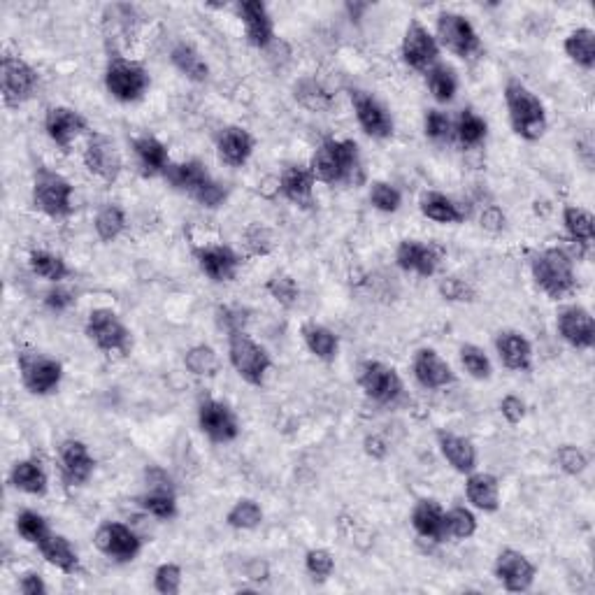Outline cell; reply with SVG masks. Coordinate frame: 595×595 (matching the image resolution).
Listing matches in <instances>:
<instances>
[{"label": "cell", "mask_w": 595, "mask_h": 595, "mask_svg": "<svg viewBox=\"0 0 595 595\" xmlns=\"http://www.w3.org/2000/svg\"><path fill=\"white\" fill-rule=\"evenodd\" d=\"M314 179L328 186L358 184L363 179L361 149L356 140L328 138L319 145L310 161Z\"/></svg>", "instance_id": "obj_1"}, {"label": "cell", "mask_w": 595, "mask_h": 595, "mask_svg": "<svg viewBox=\"0 0 595 595\" xmlns=\"http://www.w3.org/2000/svg\"><path fill=\"white\" fill-rule=\"evenodd\" d=\"M530 275L549 300H563L577 291L575 258L563 247H549L530 258Z\"/></svg>", "instance_id": "obj_2"}, {"label": "cell", "mask_w": 595, "mask_h": 595, "mask_svg": "<svg viewBox=\"0 0 595 595\" xmlns=\"http://www.w3.org/2000/svg\"><path fill=\"white\" fill-rule=\"evenodd\" d=\"M505 105L514 135H519L526 142H537L544 138L549 126L547 107H544L533 89H528L521 80H507Z\"/></svg>", "instance_id": "obj_3"}, {"label": "cell", "mask_w": 595, "mask_h": 595, "mask_svg": "<svg viewBox=\"0 0 595 595\" xmlns=\"http://www.w3.org/2000/svg\"><path fill=\"white\" fill-rule=\"evenodd\" d=\"M228 363L235 375L254 389H263L268 372L272 370V356L268 349L245 331L228 335Z\"/></svg>", "instance_id": "obj_4"}, {"label": "cell", "mask_w": 595, "mask_h": 595, "mask_svg": "<svg viewBox=\"0 0 595 595\" xmlns=\"http://www.w3.org/2000/svg\"><path fill=\"white\" fill-rule=\"evenodd\" d=\"M73 184L61 172L40 168L33 177V207L49 219H68L73 214Z\"/></svg>", "instance_id": "obj_5"}, {"label": "cell", "mask_w": 595, "mask_h": 595, "mask_svg": "<svg viewBox=\"0 0 595 595\" xmlns=\"http://www.w3.org/2000/svg\"><path fill=\"white\" fill-rule=\"evenodd\" d=\"M149 86H152V77H149L142 63L121 59V56H114V59L107 61L105 89L117 103H138V100L147 96Z\"/></svg>", "instance_id": "obj_6"}, {"label": "cell", "mask_w": 595, "mask_h": 595, "mask_svg": "<svg viewBox=\"0 0 595 595\" xmlns=\"http://www.w3.org/2000/svg\"><path fill=\"white\" fill-rule=\"evenodd\" d=\"M84 333L89 342L103 354H121L126 356L133 347V335L128 331V326L121 321V317L110 307H98L91 310L89 319H86Z\"/></svg>", "instance_id": "obj_7"}, {"label": "cell", "mask_w": 595, "mask_h": 595, "mask_svg": "<svg viewBox=\"0 0 595 595\" xmlns=\"http://www.w3.org/2000/svg\"><path fill=\"white\" fill-rule=\"evenodd\" d=\"M17 368L24 389L31 396L45 398L59 391L63 382V365L56 358L42 354V351H19Z\"/></svg>", "instance_id": "obj_8"}, {"label": "cell", "mask_w": 595, "mask_h": 595, "mask_svg": "<svg viewBox=\"0 0 595 595\" xmlns=\"http://www.w3.org/2000/svg\"><path fill=\"white\" fill-rule=\"evenodd\" d=\"M437 45L447 49L458 59H472L482 49L477 28L461 12L442 10L437 14Z\"/></svg>", "instance_id": "obj_9"}, {"label": "cell", "mask_w": 595, "mask_h": 595, "mask_svg": "<svg viewBox=\"0 0 595 595\" xmlns=\"http://www.w3.org/2000/svg\"><path fill=\"white\" fill-rule=\"evenodd\" d=\"M40 86V75L31 63L21 56L5 54L0 61V91L7 107H21L33 98Z\"/></svg>", "instance_id": "obj_10"}, {"label": "cell", "mask_w": 595, "mask_h": 595, "mask_svg": "<svg viewBox=\"0 0 595 595\" xmlns=\"http://www.w3.org/2000/svg\"><path fill=\"white\" fill-rule=\"evenodd\" d=\"M358 386L363 396L377 405H396L403 396V377L393 365L382 361H365L358 370Z\"/></svg>", "instance_id": "obj_11"}, {"label": "cell", "mask_w": 595, "mask_h": 595, "mask_svg": "<svg viewBox=\"0 0 595 595\" xmlns=\"http://www.w3.org/2000/svg\"><path fill=\"white\" fill-rule=\"evenodd\" d=\"M93 544L112 563H133L142 551V540L131 526L121 521H105L96 528Z\"/></svg>", "instance_id": "obj_12"}, {"label": "cell", "mask_w": 595, "mask_h": 595, "mask_svg": "<svg viewBox=\"0 0 595 595\" xmlns=\"http://www.w3.org/2000/svg\"><path fill=\"white\" fill-rule=\"evenodd\" d=\"M198 428L214 444H231L240 437V419L224 400L205 398L198 405Z\"/></svg>", "instance_id": "obj_13"}, {"label": "cell", "mask_w": 595, "mask_h": 595, "mask_svg": "<svg viewBox=\"0 0 595 595\" xmlns=\"http://www.w3.org/2000/svg\"><path fill=\"white\" fill-rule=\"evenodd\" d=\"M400 56H403L405 66L419 73H426L440 63V45L437 38L419 19H412L405 28L403 42H400Z\"/></svg>", "instance_id": "obj_14"}, {"label": "cell", "mask_w": 595, "mask_h": 595, "mask_svg": "<svg viewBox=\"0 0 595 595\" xmlns=\"http://www.w3.org/2000/svg\"><path fill=\"white\" fill-rule=\"evenodd\" d=\"M84 166L93 177L103 179L105 184L117 182L121 170H124V159H121L117 142L105 133H91L84 149Z\"/></svg>", "instance_id": "obj_15"}, {"label": "cell", "mask_w": 595, "mask_h": 595, "mask_svg": "<svg viewBox=\"0 0 595 595\" xmlns=\"http://www.w3.org/2000/svg\"><path fill=\"white\" fill-rule=\"evenodd\" d=\"M351 107H354L356 121L361 126L365 135H370L372 140H389L393 131H396V124H393V117L382 100H377L368 91H351Z\"/></svg>", "instance_id": "obj_16"}, {"label": "cell", "mask_w": 595, "mask_h": 595, "mask_svg": "<svg viewBox=\"0 0 595 595\" xmlns=\"http://www.w3.org/2000/svg\"><path fill=\"white\" fill-rule=\"evenodd\" d=\"M493 575L503 586L505 591L510 593H526L533 589L537 568L530 558L519 549H503L496 556V563H493Z\"/></svg>", "instance_id": "obj_17"}, {"label": "cell", "mask_w": 595, "mask_h": 595, "mask_svg": "<svg viewBox=\"0 0 595 595\" xmlns=\"http://www.w3.org/2000/svg\"><path fill=\"white\" fill-rule=\"evenodd\" d=\"M412 375L426 391H440L456 384V372L447 358L433 347H421L412 358Z\"/></svg>", "instance_id": "obj_18"}, {"label": "cell", "mask_w": 595, "mask_h": 595, "mask_svg": "<svg viewBox=\"0 0 595 595\" xmlns=\"http://www.w3.org/2000/svg\"><path fill=\"white\" fill-rule=\"evenodd\" d=\"M59 470L66 486L80 489L89 484V479L96 472V458H93L89 444L82 440H66L59 447Z\"/></svg>", "instance_id": "obj_19"}, {"label": "cell", "mask_w": 595, "mask_h": 595, "mask_svg": "<svg viewBox=\"0 0 595 595\" xmlns=\"http://www.w3.org/2000/svg\"><path fill=\"white\" fill-rule=\"evenodd\" d=\"M149 489L138 498L142 510L159 521H170L177 516V493L172 489L170 477L161 468L147 470Z\"/></svg>", "instance_id": "obj_20"}, {"label": "cell", "mask_w": 595, "mask_h": 595, "mask_svg": "<svg viewBox=\"0 0 595 595\" xmlns=\"http://www.w3.org/2000/svg\"><path fill=\"white\" fill-rule=\"evenodd\" d=\"M238 17L245 26V38L249 47L268 49L275 42V19L263 0H242L238 3Z\"/></svg>", "instance_id": "obj_21"}, {"label": "cell", "mask_w": 595, "mask_h": 595, "mask_svg": "<svg viewBox=\"0 0 595 595\" xmlns=\"http://www.w3.org/2000/svg\"><path fill=\"white\" fill-rule=\"evenodd\" d=\"M558 335L565 344H570L572 349L589 351L595 344V321L593 314L582 305H570L565 310L558 312L556 319Z\"/></svg>", "instance_id": "obj_22"}, {"label": "cell", "mask_w": 595, "mask_h": 595, "mask_svg": "<svg viewBox=\"0 0 595 595\" xmlns=\"http://www.w3.org/2000/svg\"><path fill=\"white\" fill-rule=\"evenodd\" d=\"M196 261L203 275L214 284L233 282L242 265L240 254L228 245H207L196 249Z\"/></svg>", "instance_id": "obj_23"}, {"label": "cell", "mask_w": 595, "mask_h": 595, "mask_svg": "<svg viewBox=\"0 0 595 595\" xmlns=\"http://www.w3.org/2000/svg\"><path fill=\"white\" fill-rule=\"evenodd\" d=\"M89 128L86 119L80 112L73 110L68 105H54L49 107L45 114V133L47 138L54 142L56 147L68 152L73 147V142Z\"/></svg>", "instance_id": "obj_24"}, {"label": "cell", "mask_w": 595, "mask_h": 595, "mask_svg": "<svg viewBox=\"0 0 595 595\" xmlns=\"http://www.w3.org/2000/svg\"><path fill=\"white\" fill-rule=\"evenodd\" d=\"M442 254L440 249L430 242L421 240H403L396 249V263L398 268L407 272V275L417 277H433L437 270H440Z\"/></svg>", "instance_id": "obj_25"}, {"label": "cell", "mask_w": 595, "mask_h": 595, "mask_svg": "<svg viewBox=\"0 0 595 595\" xmlns=\"http://www.w3.org/2000/svg\"><path fill=\"white\" fill-rule=\"evenodd\" d=\"M256 138L245 126H226L217 135V156L228 168L247 166L254 156Z\"/></svg>", "instance_id": "obj_26"}, {"label": "cell", "mask_w": 595, "mask_h": 595, "mask_svg": "<svg viewBox=\"0 0 595 595\" xmlns=\"http://www.w3.org/2000/svg\"><path fill=\"white\" fill-rule=\"evenodd\" d=\"M437 447H440L444 461H447L451 470L458 472V475H470V472L477 470V447L468 437L442 430V433H437Z\"/></svg>", "instance_id": "obj_27"}, {"label": "cell", "mask_w": 595, "mask_h": 595, "mask_svg": "<svg viewBox=\"0 0 595 595\" xmlns=\"http://www.w3.org/2000/svg\"><path fill=\"white\" fill-rule=\"evenodd\" d=\"M496 354L500 363L512 372L533 368V344L521 331H500L496 335Z\"/></svg>", "instance_id": "obj_28"}, {"label": "cell", "mask_w": 595, "mask_h": 595, "mask_svg": "<svg viewBox=\"0 0 595 595\" xmlns=\"http://www.w3.org/2000/svg\"><path fill=\"white\" fill-rule=\"evenodd\" d=\"M465 498L475 510L496 514L500 510V479L491 472H470L465 475Z\"/></svg>", "instance_id": "obj_29"}, {"label": "cell", "mask_w": 595, "mask_h": 595, "mask_svg": "<svg viewBox=\"0 0 595 595\" xmlns=\"http://www.w3.org/2000/svg\"><path fill=\"white\" fill-rule=\"evenodd\" d=\"M38 551H40V556L45 558L49 565H52V568L63 572V575L75 577L82 572L80 554H77L73 542H70L66 535L49 533L45 540L38 544Z\"/></svg>", "instance_id": "obj_30"}, {"label": "cell", "mask_w": 595, "mask_h": 595, "mask_svg": "<svg viewBox=\"0 0 595 595\" xmlns=\"http://www.w3.org/2000/svg\"><path fill=\"white\" fill-rule=\"evenodd\" d=\"M444 507L433 498H421L410 514L412 528L419 537L428 542H447V526H444Z\"/></svg>", "instance_id": "obj_31"}, {"label": "cell", "mask_w": 595, "mask_h": 595, "mask_svg": "<svg viewBox=\"0 0 595 595\" xmlns=\"http://www.w3.org/2000/svg\"><path fill=\"white\" fill-rule=\"evenodd\" d=\"M314 186H317L314 172L310 166H300V163L284 168L279 177V191L296 207H310L314 203Z\"/></svg>", "instance_id": "obj_32"}, {"label": "cell", "mask_w": 595, "mask_h": 595, "mask_svg": "<svg viewBox=\"0 0 595 595\" xmlns=\"http://www.w3.org/2000/svg\"><path fill=\"white\" fill-rule=\"evenodd\" d=\"M163 179H166L170 189L186 193V196L193 198L207 182H210L212 175L210 170L205 168V163H200L198 159H189L182 163H170L166 172H163Z\"/></svg>", "instance_id": "obj_33"}, {"label": "cell", "mask_w": 595, "mask_h": 595, "mask_svg": "<svg viewBox=\"0 0 595 595\" xmlns=\"http://www.w3.org/2000/svg\"><path fill=\"white\" fill-rule=\"evenodd\" d=\"M133 154L145 177H163V172L172 163L168 147L159 138H154V135H140V138H135Z\"/></svg>", "instance_id": "obj_34"}, {"label": "cell", "mask_w": 595, "mask_h": 595, "mask_svg": "<svg viewBox=\"0 0 595 595\" xmlns=\"http://www.w3.org/2000/svg\"><path fill=\"white\" fill-rule=\"evenodd\" d=\"M10 484L26 496H45L49 489V475L38 458H21L12 465L10 470Z\"/></svg>", "instance_id": "obj_35"}, {"label": "cell", "mask_w": 595, "mask_h": 595, "mask_svg": "<svg viewBox=\"0 0 595 595\" xmlns=\"http://www.w3.org/2000/svg\"><path fill=\"white\" fill-rule=\"evenodd\" d=\"M170 63L175 66L179 75L186 77V80L193 84H203L210 80V66H207L203 54L193 45H189V42H177V45L170 49Z\"/></svg>", "instance_id": "obj_36"}, {"label": "cell", "mask_w": 595, "mask_h": 595, "mask_svg": "<svg viewBox=\"0 0 595 595\" xmlns=\"http://www.w3.org/2000/svg\"><path fill=\"white\" fill-rule=\"evenodd\" d=\"M419 210L426 219L435 221V224L456 226L465 221V212L461 210V205H458L454 198L444 196V193H437V191H426L424 196H421Z\"/></svg>", "instance_id": "obj_37"}, {"label": "cell", "mask_w": 595, "mask_h": 595, "mask_svg": "<svg viewBox=\"0 0 595 595\" xmlns=\"http://www.w3.org/2000/svg\"><path fill=\"white\" fill-rule=\"evenodd\" d=\"M565 56L579 66L582 70H593L595 68V31L589 26L575 28V31L568 33V38L563 40Z\"/></svg>", "instance_id": "obj_38"}, {"label": "cell", "mask_w": 595, "mask_h": 595, "mask_svg": "<svg viewBox=\"0 0 595 595\" xmlns=\"http://www.w3.org/2000/svg\"><path fill=\"white\" fill-rule=\"evenodd\" d=\"M303 340L310 354L324 363H333L340 354V338L328 326L307 324L303 328Z\"/></svg>", "instance_id": "obj_39"}, {"label": "cell", "mask_w": 595, "mask_h": 595, "mask_svg": "<svg viewBox=\"0 0 595 595\" xmlns=\"http://www.w3.org/2000/svg\"><path fill=\"white\" fill-rule=\"evenodd\" d=\"M489 135V124L482 114H477L472 107H465V110L458 114L454 121V138L463 149H475L482 145Z\"/></svg>", "instance_id": "obj_40"}, {"label": "cell", "mask_w": 595, "mask_h": 595, "mask_svg": "<svg viewBox=\"0 0 595 595\" xmlns=\"http://www.w3.org/2000/svg\"><path fill=\"white\" fill-rule=\"evenodd\" d=\"M126 226H128L126 210L117 203H105L96 212V219H93V231H96L98 240L105 242V245L119 240L121 233L126 231Z\"/></svg>", "instance_id": "obj_41"}, {"label": "cell", "mask_w": 595, "mask_h": 595, "mask_svg": "<svg viewBox=\"0 0 595 595\" xmlns=\"http://www.w3.org/2000/svg\"><path fill=\"white\" fill-rule=\"evenodd\" d=\"M563 226L565 233L570 235L572 242L589 247L595 240V217L579 205H565L563 207Z\"/></svg>", "instance_id": "obj_42"}, {"label": "cell", "mask_w": 595, "mask_h": 595, "mask_svg": "<svg viewBox=\"0 0 595 595\" xmlns=\"http://www.w3.org/2000/svg\"><path fill=\"white\" fill-rule=\"evenodd\" d=\"M28 268H31L35 277L52 284H61L70 275L66 258L47 252V249H35V252H31V256H28Z\"/></svg>", "instance_id": "obj_43"}, {"label": "cell", "mask_w": 595, "mask_h": 595, "mask_svg": "<svg viewBox=\"0 0 595 595\" xmlns=\"http://www.w3.org/2000/svg\"><path fill=\"white\" fill-rule=\"evenodd\" d=\"M426 86L440 105H447L456 98L458 93V75L456 70L447 63H435L433 68L426 70Z\"/></svg>", "instance_id": "obj_44"}, {"label": "cell", "mask_w": 595, "mask_h": 595, "mask_svg": "<svg viewBox=\"0 0 595 595\" xmlns=\"http://www.w3.org/2000/svg\"><path fill=\"white\" fill-rule=\"evenodd\" d=\"M444 526H447V540H470L477 535L479 521L468 507H451L444 512Z\"/></svg>", "instance_id": "obj_45"}, {"label": "cell", "mask_w": 595, "mask_h": 595, "mask_svg": "<svg viewBox=\"0 0 595 595\" xmlns=\"http://www.w3.org/2000/svg\"><path fill=\"white\" fill-rule=\"evenodd\" d=\"M226 523L233 530H256L263 523V510L254 498H240L226 514Z\"/></svg>", "instance_id": "obj_46"}, {"label": "cell", "mask_w": 595, "mask_h": 595, "mask_svg": "<svg viewBox=\"0 0 595 595\" xmlns=\"http://www.w3.org/2000/svg\"><path fill=\"white\" fill-rule=\"evenodd\" d=\"M184 365L196 377H214L219 372V356L210 344H196L186 351Z\"/></svg>", "instance_id": "obj_47"}, {"label": "cell", "mask_w": 595, "mask_h": 595, "mask_svg": "<svg viewBox=\"0 0 595 595\" xmlns=\"http://www.w3.org/2000/svg\"><path fill=\"white\" fill-rule=\"evenodd\" d=\"M14 528H17L21 540L28 544H35V547H38V544L45 540L49 533H52L45 516H42L40 512H33V510L19 512L17 521H14Z\"/></svg>", "instance_id": "obj_48"}, {"label": "cell", "mask_w": 595, "mask_h": 595, "mask_svg": "<svg viewBox=\"0 0 595 595\" xmlns=\"http://www.w3.org/2000/svg\"><path fill=\"white\" fill-rule=\"evenodd\" d=\"M461 365L472 379H477V382H486V379H491V375H493V365H491L489 354H486L482 347H477V344H463Z\"/></svg>", "instance_id": "obj_49"}, {"label": "cell", "mask_w": 595, "mask_h": 595, "mask_svg": "<svg viewBox=\"0 0 595 595\" xmlns=\"http://www.w3.org/2000/svg\"><path fill=\"white\" fill-rule=\"evenodd\" d=\"M368 200L377 212L396 214L403 207V191L391 182H372Z\"/></svg>", "instance_id": "obj_50"}, {"label": "cell", "mask_w": 595, "mask_h": 595, "mask_svg": "<svg viewBox=\"0 0 595 595\" xmlns=\"http://www.w3.org/2000/svg\"><path fill=\"white\" fill-rule=\"evenodd\" d=\"M424 133L430 142L442 145V142H449V138H454V121H451L447 112L428 110L424 117Z\"/></svg>", "instance_id": "obj_51"}, {"label": "cell", "mask_w": 595, "mask_h": 595, "mask_svg": "<svg viewBox=\"0 0 595 595\" xmlns=\"http://www.w3.org/2000/svg\"><path fill=\"white\" fill-rule=\"evenodd\" d=\"M556 463L558 468L570 477H579L589 470V456H586L584 449L575 447V444H563V447H558Z\"/></svg>", "instance_id": "obj_52"}, {"label": "cell", "mask_w": 595, "mask_h": 595, "mask_svg": "<svg viewBox=\"0 0 595 595\" xmlns=\"http://www.w3.org/2000/svg\"><path fill=\"white\" fill-rule=\"evenodd\" d=\"M184 572L177 563H161L154 570V591L161 595H177L182 591Z\"/></svg>", "instance_id": "obj_53"}, {"label": "cell", "mask_w": 595, "mask_h": 595, "mask_svg": "<svg viewBox=\"0 0 595 595\" xmlns=\"http://www.w3.org/2000/svg\"><path fill=\"white\" fill-rule=\"evenodd\" d=\"M268 293L277 300L279 305L291 307V305H296V300L300 296V289H298L296 279H293L291 275L277 272V275H272L268 279Z\"/></svg>", "instance_id": "obj_54"}, {"label": "cell", "mask_w": 595, "mask_h": 595, "mask_svg": "<svg viewBox=\"0 0 595 595\" xmlns=\"http://www.w3.org/2000/svg\"><path fill=\"white\" fill-rule=\"evenodd\" d=\"M305 570L310 572L312 579L326 582L335 572V556L328 549H310L305 554Z\"/></svg>", "instance_id": "obj_55"}, {"label": "cell", "mask_w": 595, "mask_h": 595, "mask_svg": "<svg viewBox=\"0 0 595 595\" xmlns=\"http://www.w3.org/2000/svg\"><path fill=\"white\" fill-rule=\"evenodd\" d=\"M226 198H228L226 186L217 182L214 177L196 193V196H193V200H196L200 207H207V210H219V207L226 203Z\"/></svg>", "instance_id": "obj_56"}, {"label": "cell", "mask_w": 595, "mask_h": 595, "mask_svg": "<svg viewBox=\"0 0 595 595\" xmlns=\"http://www.w3.org/2000/svg\"><path fill=\"white\" fill-rule=\"evenodd\" d=\"M73 305H75V293L66 289V286L54 284V289L47 291V296H45L47 310L61 314V312H68Z\"/></svg>", "instance_id": "obj_57"}, {"label": "cell", "mask_w": 595, "mask_h": 595, "mask_svg": "<svg viewBox=\"0 0 595 595\" xmlns=\"http://www.w3.org/2000/svg\"><path fill=\"white\" fill-rule=\"evenodd\" d=\"M500 414L510 426H519L523 419H526L528 407L519 396H505L500 400Z\"/></svg>", "instance_id": "obj_58"}, {"label": "cell", "mask_w": 595, "mask_h": 595, "mask_svg": "<svg viewBox=\"0 0 595 595\" xmlns=\"http://www.w3.org/2000/svg\"><path fill=\"white\" fill-rule=\"evenodd\" d=\"M219 326L226 328L228 335L233 333H240L245 331V312L240 310V307H219Z\"/></svg>", "instance_id": "obj_59"}, {"label": "cell", "mask_w": 595, "mask_h": 595, "mask_svg": "<svg viewBox=\"0 0 595 595\" xmlns=\"http://www.w3.org/2000/svg\"><path fill=\"white\" fill-rule=\"evenodd\" d=\"M19 591L24 595H47V584L40 572H26L19 579Z\"/></svg>", "instance_id": "obj_60"}, {"label": "cell", "mask_w": 595, "mask_h": 595, "mask_svg": "<svg viewBox=\"0 0 595 595\" xmlns=\"http://www.w3.org/2000/svg\"><path fill=\"white\" fill-rule=\"evenodd\" d=\"M440 291H442V296L447 298V300H470L468 298L470 296L468 284L461 282V279H456V277L444 279V282L440 284Z\"/></svg>", "instance_id": "obj_61"}, {"label": "cell", "mask_w": 595, "mask_h": 595, "mask_svg": "<svg viewBox=\"0 0 595 595\" xmlns=\"http://www.w3.org/2000/svg\"><path fill=\"white\" fill-rule=\"evenodd\" d=\"M386 442L379 435H370L365 437V454L372 458H384L386 456Z\"/></svg>", "instance_id": "obj_62"}]
</instances>
